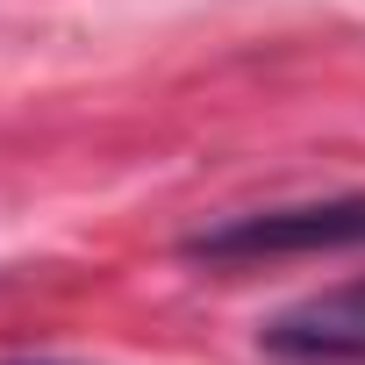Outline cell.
<instances>
[{
  "label": "cell",
  "mask_w": 365,
  "mask_h": 365,
  "mask_svg": "<svg viewBox=\"0 0 365 365\" xmlns=\"http://www.w3.org/2000/svg\"><path fill=\"white\" fill-rule=\"evenodd\" d=\"M194 265H258V258H322V251H365V194H329V201H287V208H251L230 222L194 230L187 244Z\"/></svg>",
  "instance_id": "cell-1"
},
{
  "label": "cell",
  "mask_w": 365,
  "mask_h": 365,
  "mask_svg": "<svg viewBox=\"0 0 365 365\" xmlns=\"http://www.w3.org/2000/svg\"><path fill=\"white\" fill-rule=\"evenodd\" d=\"M258 344L287 365H365V279L272 315Z\"/></svg>",
  "instance_id": "cell-2"
},
{
  "label": "cell",
  "mask_w": 365,
  "mask_h": 365,
  "mask_svg": "<svg viewBox=\"0 0 365 365\" xmlns=\"http://www.w3.org/2000/svg\"><path fill=\"white\" fill-rule=\"evenodd\" d=\"M22 365H43V358H22Z\"/></svg>",
  "instance_id": "cell-3"
}]
</instances>
